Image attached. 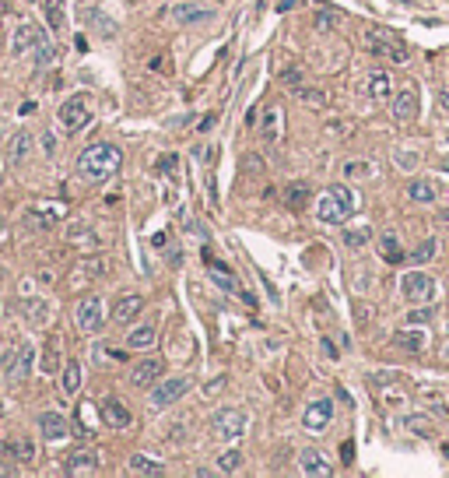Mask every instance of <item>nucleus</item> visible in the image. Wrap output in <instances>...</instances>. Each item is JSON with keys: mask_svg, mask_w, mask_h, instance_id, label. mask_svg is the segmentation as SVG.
I'll list each match as a JSON object with an SVG mask.
<instances>
[{"mask_svg": "<svg viewBox=\"0 0 449 478\" xmlns=\"http://www.w3.org/2000/svg\"><path fill=\"white\" fill-rule=\"evenodd\" d=\"M64 468H67V475H92V471H99V454H92V451H74Z\"/></svg>", "mask_w": 449, "mask_h": 478, "instance_id": "obj_20", "label": "nucleus"}, {"mask_svg": "<svg viewBox=\"0 0 449 478\" xmlns=\"http://www.w3.org/2000/svg\"><path fill=\"white\" fill-rule=\"evenodd\" d=\"M155 327L151 323H144V327H134V331L127 334V348H151L155 345Z\"/></svg>", "mask_w": 449, "mask_h": 478, "instance_id": "obj_28", "label": "nucleus"}, {"mask_svg": "<svg viewBox=\"0 0 449 478\" xmlns=\"http://www.w3.org/2000/svg\"><path fill=\"white\" fill-rule=\"evenodd\" d=\"M372 239V229L369 225H362V229H351V232H344V243L348 247H365Z\"/></svg>", "mask_w": 449, "mask_h": 478, "instance_id": "obj_35", "label": "nucleus"}, {"mask_svg": "<svg viewBox=\"0 0 449 478\" xmlns=\"http://www.w3.org/2000/svg\"><path fill=\"white\" fill-rule=\"evenodd\" d=\"M8 457L11 461H21V464H32L36 461V443L32 440H11L8 443Z\"/></svg>", "mask_w": 449, "mask_h": 478, "instance_id": "obj_26", "label": "nucleus"}, {"mask_svg": "<svg viewBox=\"0 0 449 478\" xmlns=\"http://www.w3.org/2000/svg\"><path fill=\"white\" fill-rule=\"evenodd\" d=\"M130 471H134V475H165V464L144 457V454H134V457H130Z\"/></svg>", "mask_w": 449, "mask_h": 478, "instance_id": "obj_30", "label": "nucleus"}, {"mask_svg": "<svg viewBox=\"0 0 449 478\" xmlns=\"http://www.w3.org/2000/svg\"><path fill=\"white\" fill-rule=\"evenodd\" d=\"M43 14H46V25L53 28V32H60V28H64V0H46L43 4Z\"/></svg>", "mask_w": 449, "mask_h": 478, "instance_id": "obj_29", "label": "nucleus"}, {"mask_svg": "<svg viewBox=\"0 0 449 478\" xmlns=\"http://www.w3.org/2000/svg\"><path fill=\"white\" fill-rule=\"evenodd\" d=\"M439 106H442V109L449 113V92H442V99H439Z\"/></svg>", "mask_w": 449, "mask_h": 478, "instance_id": "obj_44", "label": "nucleus"}, {"mask_svg": "<svg viewBox=\"0 0 449 478\" xmlns=\"http://www.w3.org/2000/svg\"><path fill=\"white\" fill-rule=\"evenodd\" d=\"M56 56H60V53H56V46H49V43H39V46H36V64H39V67L56 64Z\"/></svg>", "mask_w": 449, "mask_h": 478, "instance_id": "obj_36", "label": "nucleus"}, {"mask_svg": "<svg viewBox=\"0 0 449 478\" xmlns=\"http://www.w3.org/2000/svg\"><path fill=\"white\" fill-rule=\"evenodd\" d=\"M25 313L32 317V323H43V320L49 317V306H46V303H36V299H32V303H25Z\"/></svg>", "mask_w": 449, "mask_h": 478, "instance_id": "obj_37", "label": "nucleus"}, {"mask_svg": "<svg viewBox=\"0 0 449 478\" xmlns=\"http://www.w3.org/2000/svg\"><path fill=\"white\" fill-rule=\"evenodd\" d=\"M39 43H46L43 28H36V25H18V28H14V39H11V49H14V56H18V53L36 49Z\"/></svg>", "mask_w": 449, "mask_h": 478, "instance_id": "obj_14", "label": "nucleus"}, {"mask_svg": "<svg viewBox=\"0 0 449 478\" xmlns=\"http://www.w3.org/2000/svg\"><path fill=\"white\" fill-rule=\"evenodd\" d=\"M400 295L407 299V303H414V306L432 303V299H435V282L425 271H407L400 278Z\"/></svg>", "mask_w": 449, "mask_h": 478, "instance_id": "obj_5", "label": "nucleus"}, {"mask_svg": "<svg viewBox=\"0 0 449 478\" xmlns=\"http://www.w3.org/2000/svg\"><path fill=\"white\" fill-rule=\"evenodd\" d=\"M162 373H165V363H162L158 355H147V358H141V363L134 366L130 383H134V387H155Z\"/></svg>", "mask_w": 449, "mask_h": 478, "instance_id": "obj_11", "label": "nucleus"}, {"mask_svg": "<svg viewBox=\"0 0 449 478\" xmlns=\"http://www.w3.org/2000/svg\"><path fill=\"white\" fill-rule=\"evenodd\" d=\"M39 433L46 436V440H64L67 433H71V422L60 411H43L39 415Z\"/></svg>", "mask_w": 449, "mask_h": 478, "instance_id": "obj_17", "label": "nucleus"}, {"mask_svg": "<svg viewBox=\"0 0 449 478\" xmlns=\"http://www.w3.org/2000/svg\"><path fill=\"white\" fill-rule=\"evenodd\" d=\"M246 433V411L243 408H221L211 415V436L221 440H239Z\"/></svg>", "mask_w": 449, "mask_h": 478, "instance_id": "obj_4", "label": "nucleus"}, {"mask_svg": "<svg viewBox=\"0 0 449 478\" xmlns=\"http://www.w3.org/2000/svg\"><path fill=\"white\" fill-rule=\"evenodd\" d=\"M330 418H334V401L319 398V401H313V405L306 408L302 422H306V429H309V433H323V429H326V422H330Z\"/></svg>", "mask_w": 449, "mask_h": 478, "instance_id": "obj_12", "label": "nucleus"}, {"mask_svg": "<svg viewBox=\"0 0 449 478\" xmlns=\"http://www.w3.org/2000/svg\"><path fill=\"white\" fill-rule=\"evenodd\" d=\"M56 120H60V127H64L67 134H77V130H84V127H88V120H92V113H88V102H84V95H71L64 106H60Z\"/></svg>", "mask_w": 449, "mask_h": 478, "instance_id": "obj_8", "label": "nucleus"}, {"mask_svg": "<svg viewBox=\"0 0 449 478\" xmlns=\"http://www.w3.org/2000/svg\"><path fill=\"white\" fill-rule=\"evenodd\" d=\"M204 260H207V271H211V282H215L218 288H225V292H232V295H243L246 303H253V295H250L243 285H239V278L228 271L225 264H218V260H215L211 253H207V250H204Z\"/></svg>", "mask_w": 449, "mask_h": 478, "instance_id": "obj_10", "label": "nucleus"}, {"mask_svg": "<svg viewBox=\"0 0 449 478\" xmlns=\"http://www.w3.org/2000/svg\"><path fill=\"white\" fill-rule=\"evenodd\" d=\"M190 387H193L190 376H165L162 383L151 387V408H169V405H175L179 398L190 391Z\"/></svg>", "mask_w": 449, "mask_h": 478, "instance_id": "obj_7", "label": "nucleus"}, {"mask_svg": "<svg viewBox=\"0 0 449 478\" xmlns=\"http://www.w3.org/2000/svg\"><path fill=\"white\" fill-rule=\"evenodd\" d=\"M341 461H344V464H351V461H354V443H351V440L341 446Z\"/></svg>", "mask_w": 449, "mask_h": 478, "instance_id": "obj_42", "label": "nucleus"}, {"mask_svg": "<svg viewBox=\"0 0 449 478\" xmlns=\"http://www.w3.org/2000/svg\"><path fill=\"white\" fill-rule=\"evenodd\" d=\"M60 387H64V394H67V398H74V394L81 391V363H74V358H71V363L64 366V376H60Z\"/></svg>", "mask_w": 449, "mask_h": 478, "instance_id": "obj_27", "label": "nucleus"}, {"mask_svg": "<svg viewBox=\"0 0 449 478\" xmlns=\"http://www.w3.org/2000/svg\"><path fill=\"white\" fill-rule=\"evenodd\" d=\"M365 49L372 56H379V60H390V64H407V56H411L407 43L400 36H393V32H369L365 36Z\"/></svg>", "mask_w": 449, "mask_h": 478, "instance_id": "obj_3", "label": "nucleus"}, {"mask_svg": "<svg viewBox=\"0 0 449 478\" xmlns=\"http://www.w3.org/2000/svg\"><path fill=\"white\" fill-rule=\"evenodd\" d=\"M306 197H309V183H306V179H298V183H291L284 190V204L295 207V212H298V207H306Z\"/></svg>", "mask_w": 449, "mask_h": 478, "instance_id": "obj_31", "label": "nucleus"}, {"mask_svg": "<svg viewBox=\"0 0 449 478\" xmlns=\"http://www.w3.org/2000/svg\"><path fill=\"white\" fill-rule=\"evenodd\" d=\"M0 179H4V162H0Z\"/></svg>", "mask_w": 449, "mask_h": 478, "instance_id": "obj_45", "label": "nucleus"}, {"mask_svg": "<svg viewBox=\"0 0 449 478\" xmlns=\"http://www.w3.org/2000/svg\"><path fill=\"white\" fill-rule=\"evenodd\" d=\"M221 387H225V376H218L215 383H207V394H211V398H215V394L221 391Z\"/></svg>", "mask_w": 449, "mask_h": 478, "instance_id": "obj_43", "label": "nucleus"}, {"mask_svg": "<svg viewBox=\"0 0 449 478\" xmlns=\"http://www.w3.org/2000/svg\"><path fill=\"white\" fill-rule=\"evenodd\" d=\"M351 215H354V194L344 183H334L316 204V218L323 225H344Z\"/></svg>", "mask_w": 449, "mask_h": 478, "instance_id": "obj_2", "label": "nucleus"}, {"mask_svg": "<svg viewBox=\"0 0 449 478\" xmlns=\"http://www.w3.org/2000/svg\"><path fill=\"white\" fill-rule=\"evenodd\" d=\"M119 162H123V152H119L116 144L95 141L77 155V176L84 179V183H102V179H109L119 169Z\"/></svg>", "mask_w": 449, "mask_h": 478, "instance_id": "obj_1", "label": "nucleus"}, {"mask_svg": "<svg viewBox=\"0 0 449 478\" xmlns=\"http://www.w3.org/2000/svg\"><path fill=\"white\" fill-rule=\"evenodd\" d=\"M281 127H284V113H281V109H267V113H263V124H260V137H263L267 144H274V141L281 137Z\"/></svg>", "mask_w": 449, "mask_h": 478, "instance_id": "obj_21", "label": "nucleus"}, {"mask_svg": "<svg viewBox=\"0 0 449 478\" xmlns=\"http://www.w3.org/2000/svg\"><path fill=\"white\" fill-rule=\"evenodd\" d=\"M407 197L417 201V204H435L439 187L432 183V179H411V183H407Z\"/></svg>", "mask_w": 449, "mask_h": 478, "instance_id": "obj_22", "label": "nucleus"}, {"mask_svg": "<svg viewBox=\"0 0 449 478\" xmlns=\"http://www.w3.org/2000/svg\"><path fill=\"white\" fill-rule=\"evenodd\" d=\"M425 345H428L425 331H397L393 334V348H404V352H422Z\"/></svg>", "mask_w": 449, "mask_h": 478, "instance_id": "obj_23", "label": "nucleus"}, {"mask_svg": "<svg viewBox=\"0 0 449 478\" xmlns=\"http://www.w3.org/2000/svg\"><path fill=\"white\" fill-rule=\"evenodd\" d=\"M407 429H414V436H432V426H428V418H407Z\"/></svg>", "mask_w": 449, "mask_h": 478, "instance_id": "obj_39", "label": "nucleus"}, {"mask_svg": "<svg viewBox=\"0 0 449 478\" xmlns=\"http://www.w3.org/2000/svg\"><path fill=\"white\" fill-rule=\"evenodd\" d=\"M56 366H60V341H56V338H49L46 355H43V373H56Z\"/></svg>", "mask_w": 449, "mask_h": 478, "instance_id": "obj_33", "label": "nucleus"}, {"mask_svg": "<svg viewBox=\"0 0 449 478\" xmlns=\"http://www.w3.org/2000/svg\"><path fill=\"white\" fill-rule=\"evenodd\" d=\"M28 152H32V134H28V130H18V134L11 137V144H8V159H11V162H25Z\"/></svg>", "mask_w": 449, "mask_h": 478, "instance_id": "obj_24", "label": "nucleus"}, {"mask_svg": "<svg viewBox=\"0 0 449 478\" xmlns=\"http://www.w3.org/2000/svg\"><path fill=\"white\" fill-rule=\"evenodd\" d=\"M414 116H417V95L411 92V88H404V92L393 95V120H400V124H411Z\"/></svg>", "mask_w": 449, "mask_h": 478, "instance_id": "obj_18", "label": "nucleus"}, {"mask_svg": "<svg viewBox=\"0 0 449 478\" xmlns=\"http://www.w3.org/2000/svg\"><path fill=\"white\" fill-rule=\"evenodd\" d=\"M74 320H77V331H84V334H99V331H102V323H106V306H102V299H99V295L81 299L77 310H74Z\"/></svg>", "mask_w": 449, "mask_h": 478, "instance_id": "obj_6", "label": "nucleus"}, {"mask_svg": "<svg viewBox=\"0 0 449 478\" xmlns=\"http://www.w3.org/2000/svg\"><path fill=\"white\" fill-rule=\"evenodd\" d=\"M362 172H369V166H365V162H351V166L344 169V176H362Z\"/></svg>", "mask_w": 449, "mask_h": 478, "instance_id": "obj_41", "label": "nucleus"}, {"mask_svg": "<svg viewBox=\"0 0 449 478\" xmlns=\"http://www.w3.org/2000/svg\"><path fill=\"white\" fill-rule=\"evenodd\" d=\"M141 310H144V295H123L112 306V323H130Z\"/></svg>", "mask_w": 449, "mask_h": 478, "instance_id": "obj_19", "label": "nucleus"}, {"mask_svg": "<svg viewBox=\"0 0 449 478\" xmlns=\"http://www.w3.org/2000/svg\"><path fill=\"white\" fill-rule=\"evenodd\" d=\"M435 257V239H425V243H417V250H414V260L417 264H428Z\"/></svg>", "mask_w": 449, "mask_h": 478, "instance_id": "obj_38", "label": "nucleus"}, {"mask_svg": "<svg viewBox=\"0 0 449 478\" xmlns=\"http://www.w3.org/2000/svg\"><path fill=\"white\" fill-rule=\"evenodd\" d=\"M165 18H169L172 25H197V21H207V18H211V11H204V8H197V4H172V8L165 11Z\"/></svg>", "mask_w": 449, "mask_h": 478, "instance_id": "obj_16", "label": "nucleus"}, {"mask_svg": "<svg viewBox=\"0 0 449 478\" xmlns=\"http://www.w3.org/2000/svg\"><path fill=\"white\" fill-rule=\"evenodd\" d=\"M239 468H243V454H239V451H225L221 457H218V471H239Z\"/></svg>", "mask_w": 449, "mask_h": 478, "instance_id": "obj_34", "label": "nucleus"}, {"mask_svg": "<svg viewBox=\"0 0 449 478\" xmlns=\"http://www.w3.org/2000/svg\"><path fill=\"white\" fill-rule=\"evenodd\" d=\"M407 320H411V323H425V320H432V310H428V303H425L422 310H411V313H407Z\"/></svg>", "mask_w": 449, "mask_h": 478, "instance_id": "obj_40", "label": "nucleus"}, {"mask_svg": "<svg viewBox=\"0 0 449 478\" xmlns=\"http://www.w3.org/2000/svg\"><path fill=\"white\" fill-rule=\"evenodd\" d=\"M390 92H393L390 74H386V71H376V74H369V81H365V95H372V99H386Z\"/></svg>", "mask_w": 449, "mask_h": 478, "instance_id": "obj_25", "label": "nucleus"}, {"mask_svg": "<svg viewBox=\"0 0 449 478\" xmlns=\"http://www.w3.org/2000/svg\"><path fill=\"white\" fill-rule=\"evenodd\" d=\"M379 253H383V260H390V264H397L404 253H400V239L393 236V232H386V236H379Z\"/></svg>", "mask_w": 449, "mask_h": 478, "instance_id": "obj_32", "label": "nucleus"}, {"mask_svg": "<svg viewBox=\"0 0 449 478\" xmlns=\"http://www.w3.org/2000/svg\"><path fill=\"white\" fill-rule=\"evenodd\" d=\"M298 468H302L306 475H313V478H330V475H334L330 461H326L319 451H309V446H306L302 454H298Z\"/></svg>", "mask_w": 449, "mask_h": 478, "instance_id": "obj_15", "label": "nucleus"}, {"mask_svg": "<svg viewBox=\"0 0 449 478\" xmlns=\"http://www.w3.org/2000/svg\"><path fill=\"white\" fill-rule=\"evenodd\" d=\"M32 363H36V348L25 341V345H18V348H11L4 355V376L11 383H18V380H25L28 373H32Z\"/></svg>", "mask_w": 449, "mask_h": 478, "instance_id": "obj_9", "label": "nucleus"}, {"mask_svg": "<svg viewBox=\"0 0 449 478\" xmlns=\"http://www.w3.org/2000/svg\"><path fill=\"white\" fill-rule=\"evenodd\" d=\"M99 411H102V418H106V426H112V429H130V422H134L130 408H127L123 401H116V398H106Z\"/></svg>", "mask_w": 449, "mask_h": 478, "instance_id": "obj_13", "label": "nucleus"}]
</instances>
